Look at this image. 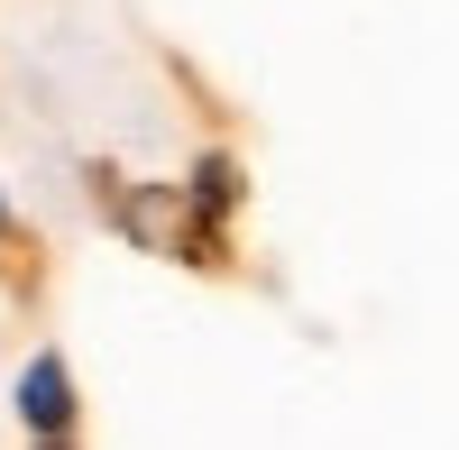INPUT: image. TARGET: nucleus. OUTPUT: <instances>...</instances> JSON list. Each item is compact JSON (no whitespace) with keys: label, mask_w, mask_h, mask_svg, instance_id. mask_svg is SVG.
<instances>
[{"label":"nucleus","mask_w":459,"mask_h":450,"mask_svg":"<svg viewBox=\"0 0 459 450\" xmlns=\"http://www.w3.org/2000/svg\"><path fill=\"white\" fill-rule=\"evenodd\" d=\"M10 404H19V423H28L37 441H65V423H74V377H65V359H56V350H37V359L19 368Z\"/></svg>","instance_id":"f257e3e1"},{"label":"nucleus","mask_w":459,"mask_h":450,"mask_svg":"<svg viewBox=\"0 0 459 450\" xmlns=\"http://www.w3.org/2000/svg\"><path fill=\"white\" fill-rule=\"evenodd\" d=\"M37 450H65V441H37Z\"/></svg>","instance_id":"f03ea898"}]
</instances>
